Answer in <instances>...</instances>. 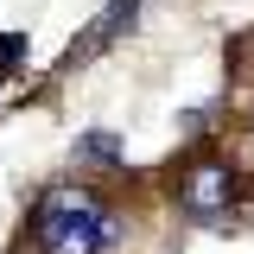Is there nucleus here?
Instances as JSON below:
<instances>
[{"mask_svg": "<svg viewBox=\"0 0 254 254\" xmlns=\"http://www.w3.org/2000/svg\"><path fill=\"white\" fill-rule=\"evenodd\" d=\"M76 159L115 172V165H121V140H115V133H83V140H76Z\"/></svg>", "mask_w": 254, "mask_h": 254, "instance_id": "obj_4", "label": "nucleus"}, {"mask_svg": "<svg viewBox=\"0 0 254 254\" xmlns=\"http://www.w3.org/2000/svg\"><path fill=\"white\" fill-rule=\"evenodd\" d=\"M121 235V222L95 203L89 190H45L26 222L32 254H108Z\"/></svg>", "mask_w": 254, "mask_h": 254, "instance_id": "obj_1", "label": "nucleus"}, {"mask_svg": "<svg viewBox=\"0 0 254 254\" xmlns=\"http://www.w3.org/2000/svg\"><path fill=\"white\" fill-rule=\"evenodd\" d=\"M235 190H242V178L229 172V159H210V153H197L178 172V185H172V197H178V210L197 222H222L229 210H235Z\"/></svg>", "mask_w": 254, "mask_h": 254, "instance_id": "obj_2", "label": "nucleus"}, {"mask_svg": "<svg viewBox=\"0 0 254 254\" xmlns=\"http://www.w3.org/2000/svg\"><path fill=\"white\" fill-rule=\"evenodd\" d=\"M133 19H140V0H108V6L95 13L89 26L70 38V51H64V70H76V64L102 58V51H108V45H115V38H121L127 26H133Z\"/></svg>", "mask_w": 254, "mask_h": 254, "instance_id": "obj_3", "label": "nucleus"}]
</instances>
